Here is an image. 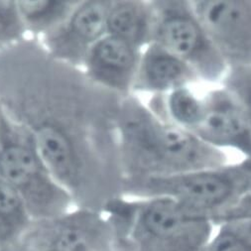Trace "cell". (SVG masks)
<instances>
[{"label": "cell", "mask_w": 251, "mask_h": 251, "mask_svg": "<svg viewBox=\"0 0 251 251\" xmlns=\"http://www.w3.org/2000/svg\"><path fill=\"white\" fill-rule=\"evenodd\" d=\"M123 99L50 56L37 39L0 49V109L29 132L75 207L103 213L123 198Z\"/></svg>", "instance_id": "obj_1"}, {"label": "cell", "mask_w": 251, "mask_h": 251, "mask_svg": "<svg viewBox=\"0 0 251 251\" xmlns=\"http://www.w3.org/2000/svg\"><path fill=\"white\" fill-rule=\"evenodd\" d=\"M117 128L125 184L226 165L223 150L203 143L145 105L133 94L120 104Z\"/></svg>", "instance_id": "obj_2"}, {"label": "cell", "mask_w": 251, "mask_h": 251, "mask_svg": "<svg viewBox=\"0 0 251 251\" xmlns=\"http://www.w3.org/2000/svg\"><path fill=\"white\" fill-rule=\"evenodd\" d=\"M115 251H202L216 226L165 197L119 198L104 207Z\"/></svg>", "instance_id": "obj_3"}, {"label": "cell", "mask_w": 251, "mask_h": 251, "mask_svg": "<svg viewBox=\"0 0 251 251\" xmlns=\"http://www.w3.org/2000/svg\"><path fill=\"white\" fill-rule=\"evenodd\" d=\"M250 178L251 160L244 159L218 168L125 184L123 198H169L187 211L210 219L216 225L236 204Z\"/></svg>", "instance_id": "obj_4"}, {"label": "cell", "mask_w": 251, "mask_h": 251, "mask_svg": "<svg viewBox=\"0 0 251 251\" xmlns=\"http://www.w3.org/2000/svg\"><path fill=\"white\" fill-rule=\"evenodd\" d=\"M0 178L19 193L33 221L57 217L75 207L70 194L51 174L32 136L1 109Z\"/></svg>", "instance_id": "obj_5"}, {"label": "cell", "mask_w": 251, "mask_h": 251, "mask_svg": "<svg viewBox=\"0 0 251 251\" xmlns=\"http://www.w3.org/2000/svg\"><path fill=\"white\" fill-rule=\"evenodd\" d=\"M153 42L169 51L207 82L223 81L228 65L197 18L191 1L155 0Z\"/></svg>", "instance_id": "obj_6"}, {"label": "cell", "mask_w": 251, "mask_h": 251, "mask_svg": "<svg viewBox=\"0 0 251 251\" xmlns=\"http://www.w3.org/2000/svg\"><path fill=\"white\" fill-rule=\"evenodd\" d=\"M7 251H115L103 213L74 207L60 216L33 221Z\"/></svg>", "instance_id": "obj_7"}, {"label": "cell", "mask_w": 251, "mask_h": 251, "mask_svg": "<svg viewBox=\"0 0 251 251\" xmlns=\"http://www.w3.org/2000/svg\"><path fill=\"white\" fill-rule=\"evenodd\" d=\"M191 5L228 67L251 66V0H196Z\"/></svg>", "instance_id": "obj_8"}, {"label": "cell", "mask_w": 251, "mask_h": 251, "mask_svg": "<svg viewBox=\"0 0 251 251\" xmlns=\"http://www.w3.org/2000/svg\"><path fill=\"white\" fill-rule=\"evenodd\" d=\"M112 0H79L72 13L38 41L58 61L81 68L92 48L107 34Z\"/></svg>", "instance_id": "obj_9"}, {"label": "cell", "mask_w": 251, "mask_h": 251, "mask_svg": "<svg viewBox=\"0 0 251 251\" xmlns=\"http://www.w3.org/2000/svg\"><path fill=\"white\" fill-rule=\"evenodd\" d=\"M201 100L200 117L191 133L214 148L235 149L251 160V126L235 98L222 88Z\"/></svg>", "instance_id": "obj_10"}, {"label": "cell", "mask_w": 251, "mask_h": 251, "mask_svg": "<svg viewBox=\"0 0 251 251\" xmlns=\"http://www.w3.org/2000/svg\"><path fill=\"white\" fill-rule=\"evenodd\" d=\"M141 49L106 34L89 52L82 71L100 87L120 97L132 95Z\"/></svg>", "instance_id": "obj_11"}, {"label": "cell", "mask_w": 251, "mask_h": 251, "mask_svg": "<svg viewBox=\"0 0 251 251\" xmlns=\"http://www.w3.org/2000/svg\"><path fill=\"white\" fill-rule=\"evenodd\" d=\"M199 79L196 72L184 61L156 43L148 45L141 54L133 93L165 96L188 88Z\"/></svg>", "instance_id": "obj_12"}, {"label": "cell", "mask_w": 251, "mask_h": 251, "mask_svg": "<svg viewBox=\"0 0 251 251\" xmlns=\"http://www.w3.org/2000/svg\"><path fill=\"white\" fill-rule=\"evenodd\" d=\"M155 11L152 1L112 0L107 34L142 49L153 42Z\"/></svg>", "instance_id": "obj_13"}, {"label": "cell", "mask_w": 251, "mask_h": 251, "mask_svg": "<svg viewBox=\"0 0 251 251\" xmlns=\"http://www.w3.org/2000/svg\"><path fill=\"white\" fill-rule=\"evenodd\" d=\"M79 0H16L20 17L30 38L39 40L57 28Z\"/></svg>", "instance_id": "obj_14"}, {"label": "cell", "mask_w": 251, "mask_h": 251, "mask_svg": "<svg viewBox=\"0 0 251 251\" xmlns=\"http://www.w3.org/2000/svg\"><path fill=\"white\" fill-rule=\"evenodd\" d=\"M32 222L22 197L0 178V251L12 247Z\"/></svg>", "instance_id": "obj_15"}, {"label": "cell", "mask_w": 251, "mask_h": 251, "mask_svg": "<svg viewBox=\"0 0 251 251\" xmlns=\"http://www.w3.org/2000/svg\"><path fill=\"white\" fill-rule=\"evenodd\" d=\"M202 251H251V219H235L216 226Z\"/></svg>", "instance_id": "obj_16"}, {"label": "cell", "mask_w": 251, "mask_h": 251, "mask_svg": "<svg viewBox=\"0 0 251 251\" xmlns=\"http://www.w3.org/2000/svg\"><path fill=\"white\" fill-rule=\"evenodd\" d=\"M27 38L16 0H0V49L14 46Z\"/></svg>", "instance_id": "obj_17"}, {"label": "cell", "mask_w": 251, "mask_h": 251, "mask_svg": "<svg viewBox=\"0 0 251 251\" xmlns=\"http://www.w3.org/2000/svg\"><path fill=\"white\" fill-rule=\"evenodd\" d=\"M223 88L238 101L251 126V66L228 67Z\"/></svg>", "instance_id": "obj_18"}, {"label": "cell", "mask_w": 251, "mask_h": 251, "mask_svg": "<svg viewBox=\"0 0 251 251\" xmlns=\"http://www.w3.org/2000/svg\"><path fill=\"white\" fill-rule=\"evenodd\" d=\"M235 219H251V178L249 179L247 186L236 204L226 213L215 226L223 222Z\"/></svg>", "instance_id": "obj_19"}]
</instances>
